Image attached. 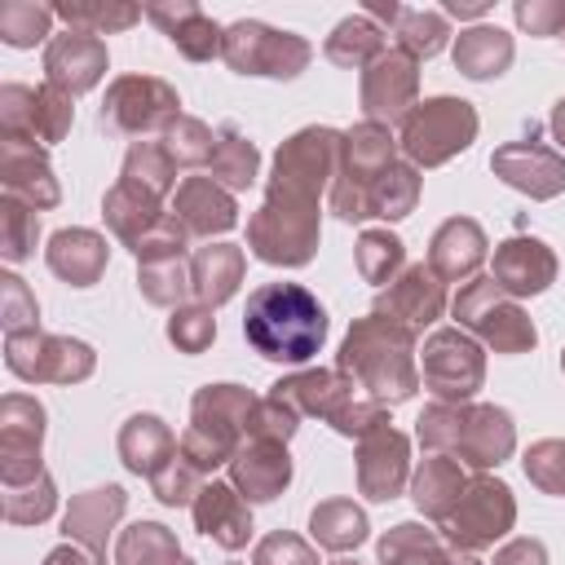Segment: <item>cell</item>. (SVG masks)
Returning <instances> with one entry per match:
<instances>
[{"label": "cell", "instance_id": "9a60e30c", "mask_svg": "<svg viewBox=\"0 0 565 565\" xmlns=\"http://www.w3.org/2000/svg\"><path fill=\"white\" fill-rule=\"evenodd\" d=\"M40 441H44V406L26 393H9L0 402V481L26 486L40 468Z\"/></svg>", "mask_w": 565, "mask_h": 565}, {"label": "cell", "instance_id": "c3c4849f", "mask_svg": "<svg viewBox=\"0 0 565 565\" xmlns=\"http://www.w3.org/2000/svg\"><path fill=\"white\" fill-rule=\"evenodd\" d=\"M463 415H468V402H433L424 406V415L415 419L419 428V441L433 450V455H450L455 441H459V428H463Z\"/></svg>", "mask_w": 565, "mask_h": 565}, {"label": "cell", "instance_id": "816d5d0a", "mask_svg": "<svg viewBox=\"0 0 565 565\" xmlns=\"http://www.w3.org/2000/svg\"><path fill=\"white\" fill-rule=\"evenodd\" d=\"M53 503H57V494H53L49 472H40V477L26 481V486H4V516H9L13 525L44 521V516L53 512Z\"/></svg>", "mask_w": 565, "mask_h": 565}, {"label": "cell", "instance_id": "11a10c76", "mask_svg": "<svg viewBox=\"0 0 565 565\" xmlns=\"http://www.w3.org/2000/svg\"><path fill=\"white\" fill-rule=\"evenodd\" d=\"M150 486H154V499L159 503H194L199 499V490H203V472L181 455V446H177V455L150 477Z\"/></svg>", "mask_w": 565, "mask_h": 565}, {"label": "cell", "instance_id": "e7e4bbea", "mask_svg": "<svg viewBox=\"0 0 565 565\" xmlns=\"http://www.w3.org/2000/svg\"><path fill=\"white\" fill-rule=\"evenodd\" d=\"M561 366H565V353H561Z\"/></svg>", "mask_w": 565, "mask_h": 565}, {"label": "cell", "instance_id": "6125c7cd", "mask_svg": "<svg viewBox=\"0 0 565 565\" xmlns=\"http://www.w3.org/2000/svg\"><path fill=\"white\" fill-rule=\"evenodd\" d=\"M552 137L565 146V97L556 102V110H552Z\"/></svg>", "mask_w": 565, "mask_h": 565}, {"label": "cell", "instance_id": "83f0119b", "mask_svg": "<svg viewBox=\"0 0 565 565\" xmlns=\"http://www.w3.org/2000/svg\"><path fill=\"white\" fill-rule=\"evenodd\" d=\"M190 508H194V525H199L207 539H216L221 547L238 552V547L252 539V512H247V499H243L234 486H225V481H203V490H199V499H194Z\"/></svg>", "mask_w": 565, "mask_h": 565}, {"label": "cell", "instance_id": "7dc6e473", "mask_svg": "<svg viewBox=\"0 0 565 565\" xmlns=\"http://www.w3.org/2000/svg\"><path fill=\"white\" fill-rule=\"evenodd\" d=\"M163 146H168V154L177 159V168H207V159H212V146H216V132L203 124V119H190V115H181L168 132H163Z\"/></svg>", "mask_w": 565, "mask_h": 565}, {"label": "cell", "instance_id": "5b68a950", "mask_svg": "<svg viewBox=\"0 0 565 565\" xmlns=\"http://www.w3.org/2000/svg\"><path fill=\"white\" fill-rule=\"evenodd\" d=\"M278 402H287L296 415H322L344 437H366L371 428L388 424L384 402L366 397L344 371H300L269 388Z\"/></svg>", "mask_w": 565, "mask_h": 565}, {"label": "cell", "instance_id": "ba28073f", "mask_svg": "<svg viewBox=\"0 0 565 565\" xmlns=\"http://www.w3.org/2000/svg\"><path fill=\"white\" fill-rule=\"evenodd\" d=\"M455 318L459 327H468L472 335H481L494 353H530L539 331L530 322V313L494 282V278H468L455 296Z\"/></svg>", "mask_w": 565, "mask_h": 565}, {"label": "cell", "instance_id": "f907efd6", "mask_svg": "<svg viewBox=\"0 0 565 565\" xmlns=\"http://www.w3.org/2000/svg\"><path fill=\"white\" fill-rule=\"evenodd\" d=\"M57 18L71 22V31H88V35H106L119 26H132L141 18V9L132 4H57Z\"/></svg>", "mask_w": 565, "mask_h": 565}, {"label": "cell", "instance_id": "e0dca14e", "mask_svg": "<svg viewBox=\"0 0 565 565\" xmlns=\"http://www.w3.org/2000/svg\"><path fill=\"white\" fill-rule=\"evenodd\" d=\"M490 168H494V177H503L512 190H521L530 199H556L565 190V159L539 141V124H530V132L521 141L499 146Z\"/></svg>", "mask_w": 565, "mask_h": 565}, {"label": "cell", "instance_id": "8fae6325", "mask_svg": "<svg viewBox=\"0 0 565 565\" xmlns=\"http://www.w3.org/2000/svg\"><path fill=\"white\" fill-rule=\"evenodd\" d=\"M177 119H181V102L154 75H124L106 88V102H102V128L106 132H119V137L168 132Z\"/></svg>", "mask_w": 565, "mask_h": 565}, {"label": "cell", "instance_id": "e575fe53", "mask_svg": "<svg viewBox=\"0 0 565 565\" xmlns=\"http://www.w3.org/2000/svg\"><path fill=\"white\" fill-rule=\"evenodd\" d=\"M146 18L150 22H159L163 31H168V40L190 57V62H207L212 53H221V31H216V22L199 9V4H150L146 9Z\"/></svg>", "mask_w": 565, "mask_h": 565}, {"label": "cell", "instance_id": "603a6c76", "mask_svg": "<svg viewBox=\"0 0 565 565\" xmlns=\"http://www.w3.org/2000/svg\"><path fill=\"white\" fill-rule=\"evenodd\" d=\"M516 446V428H512V415L503 406H472L468 402V415H463V428H459V441H455V459L463 468H499Z\"/></svg>", "mask_w": 565, "mask_h": 565}, {"label": "cell", "instance_id": "91938a15", "mask_svg": "<svg viewBox=\"0 0 565 565\" xmlns=\"http://www.w3.org/2000/svg\"><path fill=\"white\" fill-rule=\"evenodd\" d=\"M494 565H547V552L539 539H512L508 547H499Z\"/></svg>", "mask_w": 565, "mask_h": 565}, {"label": "cell", "instance_id": "7a4b0ae2", "mask_svg": "<svg viewBox=\"0 0 565 565\" xmlns=\"http://www.w3.org/2000/svg\"><path fill=\"white\" fill-rule=\"evenodd\" d=\"M247 344L269 362H309L327 340V309L300 282H265L247 296Z\"/></svg>", "mask_w": 565, "mask_h": 565}, {"label": "cell", "instance_id": "7bdbcfd3", "mask_svg": "<svg viewBox=\"0 0 565 565\" xmlns=\"http://www.w3.org/2000/svg\"><path fill=\"white\" fill-rule=\"evenodd\" d=\"M419 203V172L415 163H402L393 159L388 172L380 177V185L371 190V203H366V216H384V221H402L411 216Z\"/></svg>", "mask_w": 565, "mask_h": 565}, {"label": "cell", "instance_id": "bcb514c9", "mask_svg": "<svg viewBox=\"0 0 565 565\" xmlns=\"http://www.w3.org/2000/svg\"><path fill=\"white\" fill-rule=\"evenodd\" d=\"M35 238H40V216H35V207H26L22 199L4 194V203H0V252H4V260H9V265L26 260L31 247H35Z\"/></svg>", "mask_w": 565, "mask_h": 565}, {"label": "cell", "instance_id": "52a82bcc", "mask_svg": "<svg viewBox=\"0 0 565 565\" xmlns=\"http://www.w3.org/2000/svg\"><path fill=\"white\" fill-rule=\"evenodd\" d=\"M477 137V110L459 97H428L402 119V154L415 168H437L468 150Z\"/></svg>", "mask_w": 565, "mask_h": 565}, {"label": "cell", "instance_id": "1f68e13d", "mask_svg": "<svg viewBox=\"0 0 565 565\" xmlns=\"http://www.w3.org/2000/svg\"><path fill=\"white\" fill-rule=\"evenodd\" d=\"M468 468L455 459V455H428L424 463H419V472H415V481H411V499H415V508L433 521V525H441L446 521V512L459 503V494L468 490Z\"/></svg>", "mask_w": 565, "mask_h": 565}, {"label": "cell", "instance_id": "484cf974", "mask_svg": "<svg viewBox=\"0 0 565 565\" xmlns=\"http://www.w3.org/2000/svg\"><path fill=\"white\" fill-rule=\"evenodd\" d=\"M486 260V230L472 216H450L437 225L428 243V269L441 282H468Z\"/></svg>", "mask_w": 565, "mask_h": 565}, {"label": "cell", "instance_id": "db71d44e", "mask_svg": "<svg viewBox=\"0 0 565 565\" xmlns=\"http://www.w3.org/2000/svg\"><path fill=\"white\" fill-rule=\"evenodd\" d=\"M168 340L181 349V353H203L212 340H216V318L207 305H181L172 309L168 318Z\"/></svg>", "mask_w": 565, "mask_h": 565}, {"label": "cell", "instance_id": "4fadbf2b", "mask_svg": "<svg viewBox=\"0 0 565 565\" xmlns=\"http://www.w3.org/2000/svg\"><path fill=\"white\" fill-rule=\"evenodd\" d=\"M419 371H424V384L433 388L437 402H468L486 380V353L459 327H441L424 340Z\"/></svg>", "mask_w": 565, "mask_h": 565}, {"label": "cell", "instance_id": "681fc988", "mask_svg": "<svg viewBox=\"0 0 565 565\" xmlns=\"http://www.w3.org/2000/svg\"><path fill=\"white\" fill-rule=\"evenodd\" d=\"M49 18H53V9H44V4L9 0V4L0 9V35H4V44H13V49H31L35 40L49 35Z\"/></svg>", "mask_w": 565, "mask_h": 565}, {"label": "cell", "instance_id": "6da1fadb", "mask_svg": "<svg viewBox=\"0 0 565 565\" xmlns=\"http://www.w3.org/2000/svg\"><path fill=\"white\" fill-rule=\"evenodd\" d=\"M340 163V132L335 128H305L274 154V177L265 190L260 212L247 221V247L265 265H309L318 247V194L335 181Z\"/></svg>", "mask_w": 565, "mask_h": 565}, {"label": "cell", "instance_id": "9f6ffc18", "mask_svg": "<svg viewBox=\"0 0 565 565\" xmlns=\"http://www.w3.org/2000/svg\"><path fill=\"white\" fill-rule=\"evenodd\" d=\"M0 318H4V335L40 327L35 296L26 291V282H22L18 274H4V278H0Z\"/></svg>", "mask_w": 565, "mask_h": 565}, {"label": "cell", "instance_id": "ffe728a7", "mask_svg": "<svg viewBox=\"0 0 565 565\" xmlns=\"http://www.w3.org/2000/svg\"><path fill=\"white\" fill-rule=\"evenodd\" d=\"M291 481V455H287V441H274V437H247L234 459H230V486L247 499V503H265V499H278Z\"/></svg>", "mask_w": 565, "mask_h": 565}, {"label": "cell", "instance_id": "ac0fdd59", "mask_svg": "<svg viewBox=\"0 0 565 565\" xmlns=\"http://www.w3.org/2000/svg\"><path fill=\"white\" fill-rule=\"evenodd\" d=\"M406 477H411V446L393 424H380L366 437H358V490L366 499L375 503L397 499Z\"/></svg>", "mask_w": 565, "mask_h": 565}, {"label": "cell", "instance_id": "f5cc1de1", "mask_svg": "<svg viewBox=\"0 0 565 565\" xmlns=\"http://www.w3.org/2000/svg\"><path fill=\"white\" fill-rule=\"evenodd\" d=\"M521 463H525V477H530L543 494H561V499H565V437L534 441Z\"/></svg>", "mask_w": 565, "mask_h": 565}, {"label": "cell", "instance_id": "9c48e42d", "mask_svg": "<svg viewBox=\"0 0 565 565\" xmlns=\"http://www.w3.org/2000/svg\"><path fill=\"white\" fill-rule=\"evenodd\" d=\"M512 521H516L512 490L494 477H472L468 490L459 494V503L437 525V534L459 552H481V547H494V539H503L512 530Z\"/></svg>", "mask_w": 565, "mask_h": 565}, {"label": "cell", "instance_id": "4dcf8cb0", "mask_svg": "<svg viewBox=\"0 0 565 565\" xmlns=\"http://www.w3.org/2000/svg\"><path fill=\"white\" fill-rule=\"evenodd\" d=\"M380 561L384 565H477L472 552L450 547L437 530L415 521H402L380 539Z\"/></svg>", "mask_w": 565, "mask_h": 565}, {"label": "cell", "instance_id": "d6a6232c", "mask_svg": "<svg viewBox=\"0 0 565 565\" xmlns=\"http://www.w3.org/2000/svg\"><path fill=\"white\" fill-rule=\"evenodd\" d=\"M238 282H243V247L212 243L190 256V291L199 305H207V309L225 305L238 291Z\"/></svg>", "mask_w": 565, "mask_h": 565}, {"label": "cell", "instance_id": "3957f363", "mask_svg": "<svg viewBox=\"0 0 565 565\" xmlns=\"http://www.w3.org/2000/svg\"><path fill=\"white\" fill-rule=\"evenodd\" d=\"M335 371H344L366 397H375L384 406L406 402L419 384L415 331L384 318V313H366L349 327V335L340 344V358H335Z\"/></svg>", "mask_w": 565, "mask_h": 565}, {"label": "cell", "instance_id": "ee69618b", "mask_svg": "<svg viewBox=\"0 0 565 565\" xmlns=\"http://www.w3.org/2000/svg\"><path fill=\"white\" fill-rule=\"evenodd\" d=\"M137 282H141V296L150 305H177L181 309V300L194 296L190 291V265H185V256H150V260H141Z\"/></svg>", "mask_w": 565, "mask_h": 565}, {"label": "cell", "instance_id": "4316f807", "mask_svg": "<svg viewBox=\"0 0 565 565\" xmlns=\"http://www.w3.org/2000/svg\"><path fill=\"white\" fill-rule=\"evenodd\" d=\"M172 216L185 225V234L212 238L238 221V207H234V194L225 185H216L212 177H185L172 194Z\"/></svg>", "mask_w": 565, "mask_h": 565}, {"label": "cell", "instance_id": "f1b7e54d", "mask_svg": "<svg viewBox=\"0 0 565 565\" xmlns=\"http://www.w3.org/2000/svg\"><path fill=\"white\" fill-rule=\"evenodd\" d=\"M102 212H106L110 234H115L124 247H132V252H137V247L159 230V221L168 216V212H159V199H154L150 190L132 185V181H115L110 194H106V203H102Z\"/></svg>", "mask_w": 565, "mask_h": 565}, {"label": "cell", "instance_id": "7402d4cb", "mask_svg": "<svg viewBox=\"0 0 565 565\" xmlns=\"http://www.w3.org/2000/svg\"><path fill=\"white\" fill-rule=\"evenodd\" d=\"M106 75V44L88 31H66L53 35L44 49V79L62 93H84Z\"/></svg>", "mask_w": 565, "mask_h": 565}, {"label": "cell", "instance_id": "d6986e66", "mask_svg": "<svg viewBox=\"0 0 565 565\" xmlns=\"http://www.w3.org/2000/svg\"><path fill=\"white\" fill-rule=\"evenodd\" d=\"M0 177H4V194L22 199L35 212L57 207V199H62L44 146L31 141V137H4L0 132Z\"/></svg>", "mask_w": 565, "mask_h": 565}, {"label": "cell", "instance_id": "cb8c5ba5", "mask_svg": "<svg viewBox=\"0 0 565 565\" xmlns=\"http://www.w3.org/2000/svg\"><path fill=\"white\" fill-rule=\"evenodd\" d=\"M490 278L512 296H539L552 287L556 278V256L543 238H508L494 247V265H490Z\"/></svg>", "mask_w": 565, "mask_h": 565}, {"label": "cell", "instance_id": "2e32d148", "mask_svg": "<svg viewBox=\"0 0 565 565\" xmlns=\"http://www.w3.org/2000/svg\"><path fill=\"white\" fill-rule=\"evenodd\" d=\"M419 57H411L406 49H384L366 71H362V110L371 124H393L406 119L415 110V93H419Z\"/></svg>", "mask_w": 565, "mask_h": 565}, {"label": "cell", "instance_id": "94428289", "mask_svg": "<svg viewBox=\"0 0 565 565\" xmlns=\"http://www.w3.org/2000/svg\"><path fill=\"white\" fill-rule=\"evenodd\" d=\"M44 565H97L84 547H75V543H62V547H53L49 556H44Z\"/></svg>", "mask_w": 565, "mask_h": 565}, {"label": "cell", "instance_id": "44dd1931", "mask_svg": "<svg viewBox=\"0 0 565 565\" xmlns=\"http://www.w3.org/2000/svg\"><path fill=\"white\" fill-rule=\"evenodd\" d=\"M441 309H446V282L428 265H406L375 300V313H384L411 331H424L433 318H441Z\"/></svg>", "mask_w": 565, "mask_h": 565}, {"label": "cell", "instance_id": "f35d334b", "mask_svg": "<svg viewBox=\"0 0 565 565\" xmlns=\"http://www.w3.org/2000/svg\"><path fill=\"white\" fill-rule=\"evenodd\" d=\"M309 534L327 552H349V547H358L366 539V512L353 499H327V503L313 508Z\"/></svg>", "mask_w": 565, "mask_h": 565}, {"label": "cell", "instance_id": "277c9868", "mask_svg": "<svg viewBox=\"0 0 565 565\" xmlns=\"http://www.w3.org/2000/svg\"><path fill=\"white\" fill-rule=\"evenodd\" d=\"M260 397H252L238 384H207L190 402V428L181 433V455L207 477L212 468L230 463L234 450L252 433V411Z\"/></svg>", "mask_w": 565, "mask_h": 565}, {"label": "cell", "instance_id": "b9f144b4", "mask_svg": "<svg viewBox=\"0 0 565 565\" xmlns=\"http://www.w3.org/2000/svg\"><path fill=\"white\" fill-rule=\"evenodd\" d=\"M388 49V40H384V31L371 22V18H344L340 26H335V35L327 40V57L335 62V66H371L380 53Z\"/></svg>", "mask_w": 565, "mask_h": 565}, {"label": "cell", "instance_id": "30bf717a", "mask_svg": "<svg viewBox=\"0 0 565 565\" xmlns=\"http://www.w3.org/2000/svg\"><path fill=\"white\" fill-rule=\"evenodd\" d=\"M4 362L26 384H75L93 375V349L71 335H49L40 327L4 335Z\"/></svg>", "mask_w": 565, "mask_h": 565}, {"label": "cell", "instance_id": "be15d7a7", "mask_svg": "<svg viewBox=\"0 0 565 565\" xmlns=\"http://www.w3.org/2000/svg\"><path fill=\"white\" fill-rule=\"evenodd\" d=\"M335 565H353V561H335Z\"/></svg>", "mask_w": 565, "mask_h": 565}, {"label": "cell", "instance_id": "836d02e7", "mask_svg": "<svg viewBox=\"0 0 565 565\" xmlns=\"http://www.w3.org/2000/svg\"><path fill=\"white\" fill-rule=\"evenodd\" d=\"M181 437L159 419V415H132L124 428H119V459L141 472V477H154L172 455H177Z\"/></svg>", "mask_w": 565, "mask_h": 565}, {"label": "cell", "instance_id": "f546056e", "mask_svg": "<svg viewBox=\"0 0 565 565\" xmlns=\"http://www.w3.org/2000/svg\"><path fill=\"white\" fill-rule=\"evenodd\" d=\"M106 238L102 234H93V230H57L53 238H49V252H44V260H49V269L62 278V282H71V287H93L97 278H102V269H106Z\"/></svg>", "mask_w": 565, "mask_h": 565}, {"label": "cell", "instance_id": "d4e9b609", "mask_svg": "<svg viewBox=\"0 0 565 565\" xmlns=\"http://www.w3.org/2000/svg\"><path fill=\"white\" fill-rule=\"evenodd\" d=\"M124 503H128V494L119 486H97V490L75 494L71 508H66V516H62L66 539L79 543L97 565H106V534L124 516Z\"/></svg>", "mask_w": 565, "mask_h": 565}, {"label": "cell", "instance_id": "74e56055", "mask_svg": "<svg viewBox=\"0 0 565 565\" xmlns=\"http://www.w3.org/2000/svg\"><path fill=\"white\" fill-rule=\"evenodd\" d=\"M512 62V40L499 31V26H472L459 35L455 44V66L468 75V79H490V75H503Z\"/></svg>", "mask_w": 565, "mask_h": 565}, {"label": "cell", "instance_id": "d590c367", "mask_svg": "<svg viewBox=\"0 0 565 565\" xmlns=\"http://www.w3.org/2000/svg\"><path fill=\"white\" fill-rule=\"evenodd\" d=\"M115 561H119V565H194V561L177 547L172 530L159 525V521H137V525H128V530L119 534V543H115Z\"/></svg>", "mask_w": 565, "mask_h": 565}, {"label": "cell", "instance_id": "7c38bea8", "mask_svg": "<svg viewBox=\"0 0 565 565\" xmlns=\"http://www.w3.org/2000/svg\"><path fill=\"white\" fill-rule=\"evenodd\" d=\"M309 44L291 31H274L265 22H234L221 40V57L238 75H269V79H291L309 62Z\"/></svg>", "mask_w": 565, "mask_h": 565}, {"label": "cell", "instance_id": "5bb4252c", "mask_svg": "<svg viewBox=\"0 0 565 565\" xmlns=\"http://www.w3.org/2000/svg\"><path fill=\"white\" fill-rule=\"evenodd\" d=\"M71 119H75L71 93L53 88L49 79L40 88H26V84L0 88V132L4 137H31L40 146H53L71 132Z\"/></svg>", "mask_w": 565, "mask_h": 565}, {"label": "cell", "instance_id": "f6af8a7d", "mask_svg": "<svg viewBox=\"0 0 565 565\" xmlns=\"http://www.w3.org/2000/svg\"><path fill=\"white\" fill-rule=\"evenodd\" d=\"M402 260H406V252H402V238H397V234H388V230H366V234L358 238V274H362L366 282H375V287L393 282V278L402 274Z\"/></svg>", "mask_w": 565, "mask_h": 565}, {"label": "cell", "instance_id": "6f0895ef", "mask_svg": "<svg viewBox=\"0 0 565 565\" xmlns=\"http://www.w3.org/2000/svg\"><path fill=\"white\" fill-rule=\"evenodd\" d=\"M252 565H318V552L300 539V534H287V530H274L256 543V556Z\"/></svg>", "mask_w": 565, "mask_h": 565}, {"label": "cell", "instance_id": "8992f818", "mask_svg": "<svg viewBox=\"0 0 565 565\" xmlns=\"http://www.w3.org/2000/svg\"><path fill=\"white\" fill-rule=\"evenodd\" d=\"M393 132L384 124L362 119L358 128H349L340 137V163H335V181H331V212L340 221H366V203L371 190L380 185V177L393 163Z\"/></svg>", "mask_w": 565, "mask_h": 565}, {"label": "cell", "instance_id": "8d00e7d4", "mask_svg": "<svg viewBox=\"0 0 565 565\" xmlns=\"http://www.w3.org/2000/svg\"><path fill=\"white\" fill-rule=\"evenodd\" d=\"M256 168H260L256 146H252L234 124L216 128V146H212V159H207L212 181L225 185V190L234 194V190H247V185L256 181Z\"/></svg>", "mask_w": 565, "mask_h": 565}, {"label": "cell", "instance_id": "ab89813d", "mask_svg": "<svg viewBox=\"0 0 565 565\" xmlns=\"http://www.w3.org/2000/svg\"><path fill=\"white\" fill-rule=\"evenodd\" d=\"M375 13H388L393 18L397 49H406L411 57H433L446 44V18L437 9H402V4H388V9H375Z\"/></svg>", "mask_w": 565, "mask_h": 565}, {"label": "cell", "instance_id": "680465c9", "mask_svg": "<svg viewBox=\"0 0 565 565\" xmlns=\"http://www.w3.org/2000/svg\"><path fill=\"white\" fill-rule=\"evenodd\" d=\"M516 22L530 31V35H561L565 31V4H516Z\"/></svg>", "mask_w": 565, "mask_h": 565}, {"label": "cell", "instance_id": "60d3db41", "mask_svg": "<svg viewBox=\"0 0 565 565\" xmlns=\"http://www.w3.org/2000/svg\"><path fill=\"white\" fill-rule=\"evenodd\" d=\"M119 181H132L141 190H150L154 199H163L177 185V159L168 154L163 141H132L124 154V172Z\"/></svg>", "mask_w": 565, "mask_h": 565}]
</instances>
